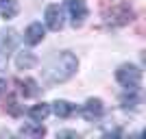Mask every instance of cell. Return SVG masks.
I'll list each match as a JSON object with an SVG mask.
<instances>
[{
  "label": "cell",
  "instance_id": "obj_14",
  "mask_svg": "<svg viewBox=\"0 0 146 139\" xmlns=\"http://www.w3.org/2000/svg\"><path fill=\"white\" fill-rule=\"evenodd\" d=\"M120 102L124 109H135L137 104H140V96H137V89H129V94L120 98Z\"/></svg>",
  "mask_w": 146,
  "mask_h": 139
},
{
  "label": "cell",
  "instance_id": "obj_13",
  "mask_svg": "<svg viewBox=\"0 0 146 139\" xmlns=\"http://www.w3.org/2000/svg\"><path fill=\"white\" fill-rule=\"evenodd\" d=\"M52 111L57 117H70L74 113V104H70L68 100H55L52 102Z\"/></svg>",
  "mask_w": 146,
  "mask_h": 139
},
{
  "label": "cell",
  "instance_id": "obj_9",
  "mask_svg": "<svg viewBox=\"0 0 146 139\" xmlns=\"http://www.w3.org/2000/svg\"><path fill=\"white\" fill-rule=\"evenodd\" d=\"M18 11H20V7L15 0H0V18L13 20L18 15Z\"/></svg>",
  "mask_w": 146,
  "mask_h": 139
},
{
  "label": "cell",
  "instance_id": "obj_15",
  "mask_svg": "<svg viewBox=\"0 0 146 139\" xmlns=\"http://www.w3.org/2000/svg\"><path fill=\"white\" fill-rule=\"evenodd\" d=\"M20 89H22V94H24V96H37V94H39V87H37V83H35L33 78L20 80Z\"/></svg>",
  "mask_w": 146,
  "mask_h": 139
},
{
  "label": "cell",
  "instance_id": "obj_4",
  "mask_svg": "<svg viewBox=\"0 0 146 139\" xmlns=\"http://www.w3.org/2000/svg\"><path fill=\"white\" fill-rule=\"evenodd\" d=\"M66 9L72 18V24L74 26H81L83 20L87 18V5L85 0H66Z\"/></svg>",
  "mask_w": 146,
  "mask_h": 139
},
{
  "label": "cell",
  "instance_id": "obj_2",
  "mask_svg": "<svg viewBox=\"0 0 146 139\" xmlns=\"http://www.w3.org/2000/svg\"><path fill=\"white\" fill-rule=\"evenodd\" d=\"M116 78L118 83L124 87V89H137L142 83V70L137 65H120L116 72Z\"/></svg>",
  "mask_w": 146,
  "mask_h": 139
},
{
  "label": "cell",
  "instance_id": "obj_10",
  "mask_svg": "<svg viewBox=\"0 0 146 139\" xmlns=\"http://www.w3.org/2000/svg\"><path fill=\"white\" fill-rule=\"evenodd\" d=\"M37 63V57L31 52V50H22L18 55V59H15V65L20 67V70H31V67Z\"/></svg>",
  "mask_w": 146,
  "mask_h": 139
},
{
  "label": "cell",
  "instance_id": "obj_1",
  "mask_svg": "<svg viewBox=\"0 0 146 139\" xmlns=\"http://www.w3.org/2000/svg\"><path fill=\"white\" fill-rule=\"evenodd\" d=\"M76 67H79V59L72 52H61V55H57L48 65L44 67V80L48 85L66 83L68 78L74 76Z\"/></svg>",
  "mask_w": 146,
  "mask_h": 139
},
{
  "label": "cell",
  "instance_id": "obj_16",
  "mask_svg": "<svg viewBox=\"0 0 146 139\" xmlns=\"http://www.w3.org/2000/svg\"><path fill=\"white\" fill-rule=\"evenodd\" d=\"M5 87H7V83L2 78H0V96H2V94H5Z\"/></svg>",
  "mask_w": 146,
  "mask_h": 139
},
{
  "label": "cell",
  "instance_id": "obj_7",
  "mask_svg": "<svg viewBox=\"0 0 146 139\" xmlns=\"http://www.w3.org/2000/svg\"><path fill=\"white\" fill-rule=\"evenodd\" d=\"M44 35H46V28H44L39 22H33V24H29V28L24 30V42L29 43V46H37V43H42Z\"/></svg>",
  "mask_w": 146,
  "mask_h": 139
},
{
  "label": "cell",
  "instance_id": "obj_8",
  "mask_svg": "<svg viewBox=\"0 0 146 139\" xmlns=\"http://www.w3.org/2000/svg\"><path fill=\"white\" fill-rule=\"evenodd\" d=\"M131 20V9L127 5H120V7H113L109 13H107V22L109 24H127Z\"/></svg>",
  "mask_w": 146,
  "mask_h": 139
},
{
  "label": "cell",
  "instance_id": "obj_3",
  "mask_svg": "<svg viewBox=\"0 0 146 139\" xmlns=\"http://www.w3.org/2000/svg\"><path fill=\"white\" fill-rule=\"evenodd\" d=\"M15 48V30L7 28L0 30V72L7 70V61H9V55Z\"/></svg>",
  "mask_w": 146,
  "mask_h": 139
},
{
  "label": "cell",
  "instance_id": "obj_5",
  "mask_svg": "<svg viewBox=\"0 0 146 139\" xmlns=\"http://www.w3.org/2000/svg\"><path fill=\"white\" fill-rule=\"evenodd\" d=\"M44 20L50 30H61L63 28V11L59 5H48L44 11Z\"/></svg>",
  "mask_w": 146,
  "mask_h": 139
},
{
  "label": "cell",
  "instance_id": "obj_12",
  "mask_svg": "<svg viewBox=\"0 0 146 139\" xmlns=\"http://www.w3.org/2000/svg\"><path fill=\"white\" fill-rule=\"evenodd\" d=\"M48 113H50V104H35V107H31L29 109V117L33 122H44L46 117H48Z\"/></svg>",
  "mask_w": 146,
  "mask_h": 139
},
{
  "label": "cell",
  "instance_id": "obj_11",
  "mask_svg": "<svg viewBox=\"0 0 146 139\" xmlns=\"http://www.w3.org/2000/svg\"><path fill=\"white\" fill-rule=\"evenodd\" d=\"M46 133L44 126L39 122H29V124H22L20 126V135H24V137H42Z\"/></svg>",
  "mask_w": 146,
  "mask_h": 139
},
{
  "label": "cell",
  "instance_id": "obj_6",
  "mask_svg": "<svg viewBox=\"0 0 146 139\" xmlns=\"http://www.w3.org/2000/svg\"><path fill=\"white\" fill-rule=\"evenodd\" d=\"M103 111H105L103 102H100L98 98H90V100L83 104V109H81V115H83L87 122H94V120H98V117L103 115Z\"/></svg>",
  "mask_w": 146,
  "mask_h": 139
}]
</instances>
